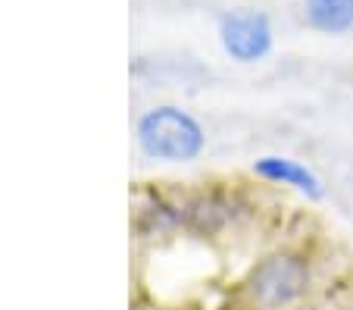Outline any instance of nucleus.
<instances>
[{"label": "nucleus", "instance_id": "7ed1b4c3", "mask_svg": "<svg viewBox=\"0 0 353 310\" xmlns=\"http://www.w3.org/2000/svg\"><path fill=\"white\" fill-rule=\"evenodd\" d=\"M179 210H181V232H191L200 238H213L219 232L232 229L244 216V204L234 191L225 188H200V191H188L179 197Z\"/></svg>", "mask_w": 353, "mask_h": 310}, {"label": "nucleus", "instance_id": "20e7f679", "mask_svg": "<svg viewBox=\"0 0 353 310\" xmlns=\"http://www.w3.org/2000/svg\"><path fill=\"white\" fill-rule=\"evenodd\" d=\"M219 41L232 60L256 63L272 50V22L256 10H232L219 22Z\"/></svg>", "mask_w": 353, "mask_h": 310}, {"label": "nucleus", "instance_id": "0eeeda50", "mask_svg": "<svg viewBox=\"0 0 353 310\" xmlns=\"http://www.w3.org/2000/svg\"><path fill=\"white\" fill-rule=\"evenodd\" d=\"M303 16L316 32L344 35L353 28V0H303Z\"/></svg>", "mask_w": 353, "mask_h": 310}, {"label": "nucleus", "instance_id": "f03ea898", "mask_svg": "<svg viewBox=\"0 0 353 310\" xmlns=\"http://www.w3.org/2000/svg\"><path fill=\"white\" fill-rule=\"evenodd\" d=\"M134 142L141 154L157 163H191L207 148V132L188 110L163 104L138 119Z\"/></svg>", "mask_w": 353, "mask_h": 310}, {"label": "nucleus", "instance_id": "f257e3e1", "mask_svg": "<svg viewBox=\"0 0 353 310\" xmlns=\"http://www.w3.org/2000/svg\"><path fill=\"white\" fill-rule=\"evenodd\" d=\"M313 291V260L300 248H275L250 263L241 298L250 310H300Z\"/></svg>", "mask_w": 353, "mask_h": 310}, {"label": "nucleus", "instance_id": "423d86ee", "mask_svg": "<svg viewBox=\"0 0 353 310\" xmlns=\"http://www.w3.org/2000/svg\"><path fill=\"white\" fill-rule=\"evenodd\" d=\"M250 173H254L256 179H263V182H269V185H281V188L300 191V195L310 197V201H319V197L325 195L319 175H316L307 163L294 160V157L266 154V157H260V160H254Z\"/></svg>", "mask_w": 353, "mask_h": 310}, {"label": "nucleus", "instance_id": "6e6552de", "mask_svg": "<svg viewBox=\"0 0 353 310\" xmlns=\"http://www.w3.org/2000/svg\"><path fill=\"white\" fill-rule=\"evenodd\" d=\"M138 310H157V307H138Z\"/></svg>", "mask_w": 353, "mask_h": 310}, {"label": "nucleus", "instance_id": "39448f33", "mask_svg": "<svg viewBox=\"0 0 353 310\" xmlns=\"http://www.w3.org/2000/svg\"><path fill=\"white\" fill-rule=\"evenodd\" d=\"M132 226L141 238H169L181 232V210L179 197H169L163 191H138L132 210Z\"/></svg>", "mask_w": 353, "mask_h": 310}]
</instances>
